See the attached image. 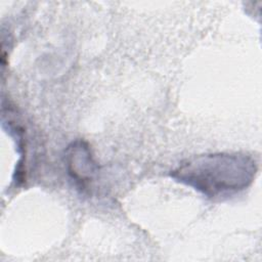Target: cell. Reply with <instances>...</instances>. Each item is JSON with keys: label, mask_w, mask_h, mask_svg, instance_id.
<instances>
[{"label": "cell", "mask_w": 262, "mask_h": 262, "mask_svg": "<svg viewBox=\"0 0 262 262\" xmlns=\"http://www.w3.org/2000/svg\"><path fill=\"white\" fill-rule=\"evenodd\" d=\"M258 170L254 158L241 152L195 156L171 171V177L208 198H223L252 184Z\"/></svg>", "instance_id": "obj_1"}, {"label": "cell", "mask_w": 262, "mask_h": 262, "mask_svg": "<svg viewBox=\"0 0 262 262\" xmlns=\"http://www.w3.org/2000/svg\"><path fill=\"white\" fill-rule=\"evenodd\" d=\"M66 156L68 173L81 189H87L97 170L88 144L76 140L68 146Z\"/></svg>", "instance_id": "obj_2"}]
</instances>
